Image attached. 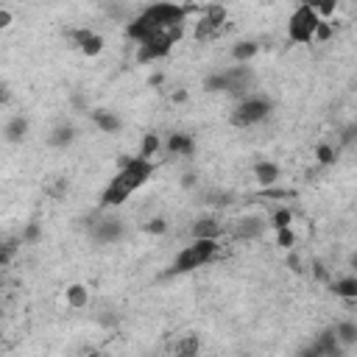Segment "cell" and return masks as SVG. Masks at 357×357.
Instances as JSON below:
<instances>
[{"instance_id":"cell-1","label":"cell","mask_w":357,"mask_h":357,"mask_svg":"<svg viewBox=\"0 0 357 357\" xmlns=\"http://www.w3.org/2000/svg\"><path fill=\"white\" fill-rule=\"evenodd\" d=\"M151 170L154 168H151V162H148V159H134V162H129L126 168H123V173H117L115 178H112V184L106 187L104 204H109V207L123 204V201H126L148 176H151Z\"/></svg>"},{"instance_id":"cell-2","label":"cell","mask_w":357,"mask_h":357,"mask_svg":"<svg viewBox=\"0 0 357 357\" xmlns=\"http://www.w3.org/2000/svg\"><path fill=\"white\" fill-rule=\"evenodd\" d=\"M318 11H315V6H299L296 9V14L290 17V37L296 39V42H310L315 37V28H318Z\"/></svg>"},{"instance_id":"cell-3","label":"cell","mask_w":357,"mask_h":357,"mask_svg":"<svg viewBox=\"0 0 357 357\" xmlns=\"http://www.w3.org/2000/svg\"><path fill=\"white\" fill-rule=\"evenodd\" d=\"M215 248H218L215 240H195V246L184 248V251L178 254L176 271H190V268H198L201 263H207V260L215 254Z\"/></svg>"},{"instance_id":"cell-4","label":"cell","mask_w":357,"mask_h":357,"mask_svg":"<svg viewBox=\"0 0 357 357\" xmlns=\"http://www.w3.org/2000/svg\"><path fill=\"white\" fill-rule=\"evenodd\" d=\"M265 115H268V104H265V100H246V104L237 109L235 123H237V126H251V123L263 120Z\"/></svg>"},{"instance_id":"cell-5","label":"cell","mask_w":357,"mask_h":357,"mask_svg":"<svg viewBox=\"0 0 357 357\" xmlns=\"http://www.w3.org/2000/svg\"><path fill=\"white\" fill-rule=\"evenodd\" d=\"M170 39L168 37H154L151 42H145L140 47V62H151V59H159V56H165V53L170 50Z\"/></svg>"},{"instance_id":"cell-6","label":"cell","mask_w":357,"mask_h":357,"mask_svg":"<svg viewBox=\"0 0 357 357\" xmlns=\"http://www.w3.org/2000/svg\"><path fill=\"white\" fill-rule=\"evenodd\" d=\"M193 235H195V240H215L221 235V223L218 221H198L193 226Z\"/></svg>"},{"instance_id":"cell-7","label":"cell","mask_w":357,"mask_h":357,"mask_svg":"<svg viewBox=\"0 0 357 357\" xmlns=\"http://www.w3.org/2000/svg\"><path fill=\"white\" fill-rule=\"evenodd\" d=\"M198 338L195 335H187V338H182L178 341V346H176V357H195L198 354Z\"/></svg>"},{"instance_id":"cell-8","label":"cell","mask_w":357,"mask_h":357,"mask_svg":"<svg viewBox=\"0 0 357 357\" xmlns=\"http://www.w3.org/2000/svg\"><path fill=\"white\" fill-rule=\"evenodd\" d=\"M254 173H257V178H260L263 184H273V182H276V173H279V170H276V165H271V162H260Z\"/></svg>"},{"instance_id":"cell-9","label":"cell","mask_w":357,"mask_h":357,"mask_svg":"<svg viewBox=\"0 0 357 357\" xmlns=\"http://www.w3.org/2000/svg\"><path fill=\"white\" fill-rule=\"evenodd\" d=\"M67 301L73 307H84L87 301H89V296H87V290L81 288V285H73V288L67 290Z\"/></svg>"},{"instance_id":"cell-10","label":"cell","mask_w":357,"mask_h":357,"mask_svg":"<svg viewBox=\"0 0 357 357\" xmlns=\"http://www.w3.org/2000/svg\"><path fill=\"white\" fill-rule=\"evenodd\" d=\"M170 151H173V154H190V151H193V142H190V137L173 134V137H170Z\"/></svg>"},{"instance_id":"cell-11","label":"cell","mask_w":357,"mask_h":357,"mask_svg":"<svg viewBox=\"0 0 357 357\" xmlns=\"http://www.w3.org/2000/svg\"><path fill=\"white\" fill-rule=\"evenodd\" d=\"M338 296H346V299H357V279H343V282L335 285Z\"/></svg>"},{"instance_id":"cell-12","label":"cell","mask_w":357,"mask_h":357,"mask_svg":"<svg viewBox=\"0 0 357 357\" xmlns=\"http://www.w3.org/2000/svg\"><path fill=\"white\" fill-rule=\"evenodd\" d=\"M117 235H120V221H104V226L98 232L100 240H115Z\"/></svg>"},{"instance_id":"cell-13","label":"cell","mask_w":357,"mask_h":357,"mask_svg":"<svg viewBox=\"0 0 357 357\" xmlns=\"http://www.w3.org/2000/svg\"><path fill=\"white\" fill-rule=\"evenodd\" d=\"M338 341L341 343H354L357 341V326L354 324H341L338 326Z\"/></svg>"},{"instance_id":"cell-14","label":"cell","mask_w":357,"mask_h":357,"mask_svg":"<svg viewBox=\"0 0 357 357\" xmlns=\"http://www.w3.org/2000/svg\"><path fill=\"white\" fill-rule=\"evenodd\" d=\"M218 28H221V26H215V22H212L210 17H204V20L198 22V28H195V37H198V39H207V37H212V34L218 31Z\"/></svg>"},{"instance_id":"cell-15","label":"cell","mask_w":357,"mask_h":357,"mask_svg":"<svg viewBox=\"0 0 357 357\" xmlns=\"http://www.w3.org/2000/svg\"><path fill=\"white\" fill-rule=\"evenodd\" d=\"M157 151H159V140H157V134H145V140H142V157H140V159L154 157Z\"/></svg>"},{"instance_id":"cell-16","label":"cell","mask_w":357,"mask_h":357,"mask_svg":"<svg viewBox=\"0 0 357 357\" xmlns=\"http://www.w3.org/2000/svg\"><path fill=\"white\" fill-rule=\"evenodd\" d=\"M260 232H263V223L251 218V221H243V226L237 229V235L240 237H254V235H260Z\"/></svg>"},{"instance_id":"cell-17","label":"cell","mask_w":357,"mask_h":357,"mask_svg":"<svg viewBox=\"0 0 357 357\" xmlns=\"http://www.w3.org/2000/svg\"><path fill=\"white\" fill-rule=\"evenodd\" d=\"M92 117H95V123H98V126L104 129V132H115V129H117V120H115L112 115H104V112H95Z\"/></svg>"},{"instance_id":"cell-18","label":"cell","mask_w":357,"mask_h":357,"mask_svg":"<svg viewBox=\"0 0 357 357\" xmlns=\"http://www.w3.org/2000/svg\"><path fill=\"white\" fill-rule=\"evenodd\" d=\"M70 140H73V129H70V126L56 129V134L50 137V142H53V145H64V142H70Z\"/></svg>"},{"instance_id":"cell-19","label":"cell","mask_w":357,"mask_h":357,"mask_svg":"<svg viewBox=\"0 0 357 357\" xmlns=\"http://www.w3.org/2000/svg\"><path fill=\"white\" fill-rule=\"evenodd\" d=\"M26 129H28V123L22 120V117H17V120H11V126H9V137L11 140H20V137L26 134Z\"/></svg>"},{"instance_id":"cell-20","label":"cell","mask_w":357,"mask_h":357,"mask_svg":"<svg viewBox=\"0 0 357 357\" xmlns=\"http://www.w3.org/2000/svg\"><path fill=\"white\" fill-rule=\"evenodd\" d=\"M254 53H257V45H254V42H243V45L235 47V56L237 59H248V56H254Z\"/></svg>"},{"instance_id":"cell-21","label":"cell","mask_w":357,"mask_h":357,"mask_svg":"<svg viewBox=\"0 0 357 357\" xmlns=\"http://www.w3.org/2000/svg\"><path fill=\"white\" fill-rule=\"evenodd\" d=\"M100 45H104V42H100L98 37H92V39H87V42L81 45V50H84L87 56H95V53H100Z\"/></svg>"},{"instance_id":"cell-22","label":"cell","mask_w":357,"mask_h":357,"mask_svg":"<svg viewBox=\"0 0 357 357\" xmlns=\"http://www.w3.org/2000/svg\"><path fill=\"white\" fill-rule=\"evenodd\" d=\"M207 17H210V20L215 22V26H221L223 17H226V11L221 9V6H210V9H207Z\"/></svg>"},{"instance_id":"cell-23","label":"cell","mask_w":357,"mask_h":357,"mask_svg":"<svg viewBox=\"0 0 357 357\" xmlns=\"http://www.w3.org/2000/svg\"><path fill=\"white\" fill-rule=\"evenodd\" d=\"M315 37H318L321 42H324V39H329V37H332V26H329L326 20H321L318 28H315Z\"/></svg>"},{"instance_id":"cell-24","label":"cell","mask_w":357,"mask_h":357,"mask_svg":"<svg viewBox=\"0 0 357 357\" xmlns=\"http://www.w3.org/2000/svg\"><path fill=\"white\" fill-rule=\"evenodd\" d=\"M318 159H321L324 165L335 162V154H332V148H329V145H321V148H318Z\"/></svg>"},{"instance_id":"cell-25","label":"cell","mask_w":357,"mask_h":357,"mask_svg":"<svg viewBox=\"0 0 357 357\" xmlns=\"http://www.w3.org/2000/svg\"><path fill=\"white\" fill-rule=\"evenodd\" d=\"M279 246H285V248L293 246V232L290 229H279Z\"/></svg>"},{"instance_id":"cell-26","label":"cell","mask_w":357,"mask_h":357,"mask_svg":"<svg viewBox=\"0 0 357 357\" xmlns=\"http://www.w3.org/2000/svg\"><path fill=\"white\" fill-rule=\"evenodd\" d=\"M273 223L279 226V229H288V223H290V212H276V215H273Z\"/></svg>"},{"instance_id":"cell-27","label":"cell","mask_w":357,"mask_h":357,"mask_svg":"<svg viewBox=\"0 0 357 357\" xmlns=\"http://www.w3.org/2000/svg\"><path fill=\"white\" fill-rule=\"evenodd\" d=\"M301 357H324V352H321L318 343H313L310 349H304V352H301Z\"/></svg>"},{"instance_id":"cell-28","label":"cell","mask_w":357,"mask_h":357,"mask_svg":"<svg viewBox=\"0 0 357 357\" xmlns=\"http://www.w3.org/2000/svg\"><path fill=\"white\" fill-rule=\"evenodd\" d=\"M145 229L151 232V235H159V232H165V221H151Z\"/></svg>"},{"instance_id":"cell-29","label":"cell","mask_w":357,"mask_h":357,"mask_svg":"<svg viewBox=\"0 0 357 357\" xmlns=\"http://www.w3.org/2000/svg\"><path fill=\"white\" fill-rule=\"evenodd\" d=\"M315 11H318V14H332V11H335V3H318V6H315Z\"/></svg>"},{"instance_id":"cell-30","label":"cell","mask_w":357,"mask_h":357,"mask_svg":"<svg viewBox=\"0 0 357 357\" xmlns=\"http://www.w3.org/2000/svg\"><path fill=\"white\" fill-rule=\"evenodd\" d=\"M37 235H39V229H37V226H31V229L26 232V237H28V240H34V237H37Z\"/></svg>"},{"instance_id":"cell-31","label":"cell","mask_w":357,"mask_h":357,"mask_svg":"<svg viewBox=\"0 0 357 357\" xmlns=\"http://www.w3.org/2000/svg\"><path fill=\"white\" fill-rule=\"evenodd\" d=\"M352 265H354V268H357V257H354V260H352Z\"/></svg>"},{"instance_id":"cell-32","label":"cell","mask_w":357,"mask_h":357,"mask_svg":"<svg viewBox=\"0 0 357 357\" xmlns=\"http://www.w3.org/2000/svg\"><path fill=\"white\" fill-rule=\"evenodd\" d=\"M89 357H98V354H89Z\"/></svg>"}]
</instances>
